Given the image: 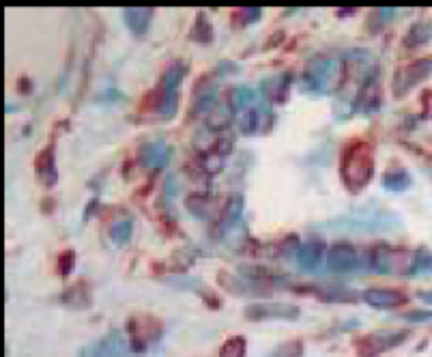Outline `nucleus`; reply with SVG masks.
<instances>
[{
	"label": "nucleus",
	"mask_w": 432,
	"mask_h": 357,
	"mask_svg": "<svg viewBox=\"0 0 432 357\" xmlns=\"http://www.w3.org/2000/svg\"><path fill=\"white\" fill-rule=\"evenodd\" d=\"M372 172H374V159H372L370 145L353 143L344 149L342 162H340V176L349 190L357 192L364 186H368L372 178Z\"/></svg>",
	"instance_id": "1"
},
{
	"label": "nucleus",
	"mask_w": 432,
	"mask_h": 357,
	"mask_svg": "<svg viewBox=\"0 0 432 357\" xmlns=\"http://www.w3.org/2000/svg\"><path fill=\"white\" fill-rule=\"evenodd\" d=\"M230 108L237 121V127L241 133H252L263 131L265 129V119H267V110L263 108L258 95L252 91L249 86H237L230 91Z\"/></svg>",
	"instance_id": "2"
},
{
	"label": "nucleus",
	"mask_w": 432,
	"mask_h": 357,
	"mask_svg": "<svg viewBox=\"0 0 432 357\" xmlns=\"http://www.w3.org/2000/svg\"><path fill=\"white\" fill-rule=\"evenodd\" d=\"M340 78H342V63L338 59L331 56H323L312 61L304 75H301V91L306 93H314V95H327L333 88L340 86Z\"/></svg>",
	"instance_id": "3"
},
{
	"label": "nucleus",
	"mask_w": 432,
	"mask_h": 357,
	"mask_svg": "<svg viewBox=\"0 0 432 357\" xmlns=\"http://www.w3.org/2000/svg\"><path fill=\"white\" fill-rule=\"evenodd\" d=\"M127 342L118 329H112L104 334L99 340L86 344L80 351V357H125L127 355Z\"/></svg>",
	"instance_id": "4"
},
{
	"label": "nucleus",
	"mask_w": 432,
	"mask_h": 357,
	"mask_svg": "<svg viewBox=\"0 0 432 357\" xmlns=\"http://www.w3.org/2000/svg\"><path fill=\"white\" fill-rule=\"evenodd\" d=\"M409 334L407 332H376V334H368L364 338H359L355 342V351L362 357H374L381 351L390 349L394 344H398L400 340H405Z\"/></svg>",
	"instance_id": "5"
},
{
	"label": "nucleus",
	"mask_w": 432,
	"mask_h": 357,
	"mask_svg": "<svg viewBox=\"0 0 432 357\" xmlns=\"http://www.w3.org/2000/svg\"><path fill=\"white\" fill-rule=\"evenodd\" d=\"M245 319L252 321H265V319H286L292 321L301 315V310L297 305L288 303H252L245 308Z\"/></svg>",
	"instance_id": "6"
},
{
	"label": "nucleus",
	"mask_w": 432,
	"mask_h": 357,
	"mask_svg": "<svg viewBox=\"0 0 432 357\" xmlns=\"http://www.w3.org/2000/svg\"><path fill=\"white\" fill-rule=\"evenodd\" d=\"M172 159V147L166 140H147L138 149V162L149 170H161Z\"/></svg>",
	"instance_id": "7"
},
{
	"label": "nucleus",
	"mask_w": 432,
	"mask_h": 357,
	"mask_svg": "<svg viewBox=\"0 0 432 357\" xmlns=\"http://www.w3.org/2000/svg\"><path fill=\"white\" fill-rule=\"evenodd\" d=\"M430 71H432V59H419V61L398 69L394 75V93L402 95L411 86H415L419 80H424Z\"/></svg>",
	"instance_id": "8"
},
{
	"label": "nucleus",
	"mask_w": 432,
	"mask_h": 357,
	"mask_svg": "<svg viewBox=\"0 0 432 357\" xmlns=\"http://www.w3.org/2000/svg\"><path fill=\"white\" fill-rule=\"evenodd\" d=\"M359 262V254L351 243H335L327 252V267L333 274H347L353 272Z\"/></svg>",
	"instance_id": "9"
},
{
	"label": "nucleus",
	"mask_w": 432,
	"mask_h": 357,
	"mask_svg": "<svg viewBox=\"0 0 432 357\" xmlns=\"http://www.w3.org/2000/svg\"><path fill=\"white\" fill-rule=\"evenodd\" d=\"M376 102H378V69H370L359 88H357V95H355V104H353V110L357 112H372L376 108Z\"/></svg>",
	"instance_id": "10"
},
{
	"label": "nucleus",
	"mask_w": 432,
	"mask_h": 357,
	"mask_svg": "<svg viewBox=\"0 0 432 357\" xmlns=\"http://www.w3.org/2000/svg\"><path fill=\"white\" fill-rule=\"evenodd\" d=\"M295 256H297L299 267H301V270H306V272H316L319 267H321V262H323V258H327L325 256V246L319 239L301 243L297 248Z\"/></svg>",
	"instance_id": "11"
},
{
	"label": "nucleus",
	"mask_w": 432,
	"mask_h": 357,
	"mask_svg": "<svg viewBox=\"0 0 432 357\" xmlns=\"http://www.w3.org/2000/svg\"><path fill=\"white\" fill-rule=\"evenodd\" d=\"M364 301L374 308H394L407 303V295L398 289H366Z\"/></svg>",
	"instance_id": "12"
},
{
	"label": "nucleus",
	"mask_w": 432,
	"mask_h": 357,
	"mask_svg": "<svg viewBox=\"0 0 432 357\" xmlns=\"http://www.w3.org/2000/svg\"><path fill=\"white\" fill-rule=\"evenodd\" d=\"M123 20L134 35H144L151 26L153 9H149V7H132L129 9L127 7V9H123Z\"/></svg>",
	"instance_id": "13"
},
{
	"label": "nucleus",
	"mask_w": 432,
	"mask_h": 357,
	"mask_svg": "<svg viewBox=\"0 0 432 357\" xmlns=\"http://www.w3.org/2000/svg\"><path fill=\"white\" fill-rule=\"evenodd\" d=\"M35 170H37V176L41 178L43 186H54L56 183V168H54V155L50 149H43L39 155H37V162H35Z\"/></svg>",
	"instance_id": "14"
},
{
	"label": "nucleus",
	"mask_w": 432,
	"mask_h": 357,
	"mask_svg": "<svg viewBox=\"0 0 432 357\" xmlns=\"http://www.w3.org/2000/svg\"><path fill=\"white\" fill-rule=\"evenodd\" d=\"M430 39H432V22H430V20H417V22L409 28V32H407V37H405V46L417 48V46H421V43H426V41H430Z\"/></svg>",
	"instance_id": "15"
},
{
	"label": "nucleus",
	"mask_w": 432,
	"mask_h": 357,
	"mask_svg": "<svg viewBox=\"0 0 432 357\" xmlns=\"http://www.w3.org/2000/svg\"><path fill=\"white\" fill-rule=\"evenodd\" d=\"M185 73H187V65H185V63H172V65L166 67V71L161 73L157 86L166 88V91H177L179 84H181V80L185 78Z\"/></svg>",
	"instance_id": "16"
},
{
	"label": "nucleus",
	"mask_w": 432,
	"mask_h": 357,
	"mask_svg": "<svg viewBox=\"0 0 432 357\" xmlns=\"http://www.w3.org/2000/svg\"><path fill=\"white\" fill-rule=\"evenodd\" d=\"M241 213H243V198H241V194H233V196L226 200L224 211H222V226L228 229V226L239 224Z\"/></svg>",
	"instance_id": "17"
},
{
	"label": "nucleus",
	"mask_w": 432,
	"mask_h": 357,
	"mask_svg": "<svg viewBox=\"0 0 432 357\" xmlns=\"http://www.w3.org/2000/svg\"><path fill=\"white\" fill-rule=\"evenodd\" d=\"M411 186V176L407 170H390L383 174V188L392 192H402Z\"/></svg>",
	"instance_id": "18"
},
{
	"label": "nucleus",
	"mask_w": 432,
	"mask_h": 357,
	"mask_svg": "<svg viewBox=\"0 0 432 357\" xmlns=\"http://www.w3.org/2000/svg\"><path fill=\"white\" fill-rule=\"evenodd\" d=\"M132 231H134V222L132 217H121L116 219L112 229H110V237H112V243L116 246H125L129 239H132Z\"/></svg>",
	"instance_id": "19"
},
{
	"label": "nucleus",
	"mask_w": 432,
	"mask_h": 357,
	"mask_svg": "<svg viewBox=\"0 0 432 357\" xmlns=\"http://www.w3.org/2000/svg\"><path fill=\"white\" fill-rule=\"evenodd\" d=\"M432 270V254L428 250H417L411 256V265H409V274L417 276V274H428Z\"/></svg>",
	"instance_id": "20"
},
{
	"label": "nucleus",
	"mask_w": 432,
	"mask_h": 357,
	"mask_svg": "<svg viewBox=\"0 0 432 357\" xmlns=\"http://www.w3.org/2000/svg\"><path fill=\"white\" fill-rule=\"evenodd\" d=\"M187 209L196 217H209L213 205H211V198L206 194H192V196H187Z\"/></svg>",
	"instance_id": "21"
},
{
	"label": "nucleus",
	"mask_w": 432,
	"mask_h": 357,
	"mask_svg": "<svg viewBox=\"0 0 432 357\" xmlns=\"http://www.w3.org/2000/svg\"><path fill=\"white\" fill-rule=\"evenodd\" d=\"M304 351H306L304 342H299V340H288V342L278 344L267 357H299V355H304Z\"/></svg>",
	"instance_id": "22"
},
{
	"label": "nucleus",
	"mask_w": 432,
	"mask_h": 357,
	"mask_svg": "<svg viewBox=\"0 0 432 357\" xmlns=\"http://www.w3.org/2000/svg\"><path fill=\"white\" fill-rule=\"evenodd\" d=\"M192 37H194L196 41H200V43H209V41L213 39V28H211V24H209L206 13H198L196 24H194V28H192Z\"/></svg>",
	"instance_id": "23"
},
{
	"label": "nucleus",
	"mask_w": 432,
	"mask_h": 357,
	"mask_svg": "<svg viewBox=\"0 0 432 357\" xmlns=\"http://www.w3.org/2000/svg\"><path fill=\"white\" fill-rule=\"evenodd\" d=\"M220 357H245V338L243 336L228 338L220 349Z\"/></svg>",
	"instance_id": "24"
},
{
	"label": "nucleus",
	"mask_w": 432,
	"mask_h": 357,
	"mask_svg": "<svg viewBox=\"0 0 432 357\" xmlns=\"http://www.w3.org/2000/svg\"><path fill=\"white\" fill-rule=\"evenodd\" d=\"M323 297L329 301H355L357 299V295L349 289H329V291H325Z\"/></svg>",
	"instance_id": "25"
},
{
	"label": "nucleus",
	"mask_w": 432,
	"mask_h": 357,
	"mask_svg": "<svg viewBox=\"0 0 432 357\" xmlns=\"http://www.w3.org/2000/svg\"><path fill=\"white\" fill-rule=\"evenodd\" d=\"M73 262H75V254L71 250H67V252H63L58 256V272H61V276H67L73 270Z\"/></svg>",
	"instance_id": "26"
},
{
	"label": "nucleus",
	"mask_w": 432,
	"mask_h": 357,
	"mask_svg": "<svg viewBox=\"0 0 432 357\" xmlns=\"http://www.w3.org/2000/svg\"><path fill=\"white\" fill-rule=\"evenodd\" d=\"M407 321H430L432 319V310H415V312H405L402 315Z\"/></svg>",
	"instance_id": "27"
},
{
	"label": "nucleus",
	"mask_w": 432,
	"mask_h": 357,
	"mask_svg": "<svg viewBox=\"0 0 432 357\" xmlns=\"http://www.w3.org/2000/svg\"><path fill=\"white\" fill-rule=\"evenodd\" d=\"M243 13H245V18H243L245 24H247V22H256L258 18H261V9H258V7H254V9H243Z\"/></svg>",
	"instance_id": "28"
},
{
	"label": "nucleus",
	"mask_w": 432,
	"mask_h": 357,
	"mask_svg": "<svg viewBox=\"0 0 432 357\" xmlns=\"http://www.w3.org/2000/svg\"><path fill=\"white\" fill-rule=\"evenodd\" d=\"M417 297L424 299V301H432V293H426V291H424V293H417Z\"/></svg>",
	"instance_id": "29"
}]
</instances>
